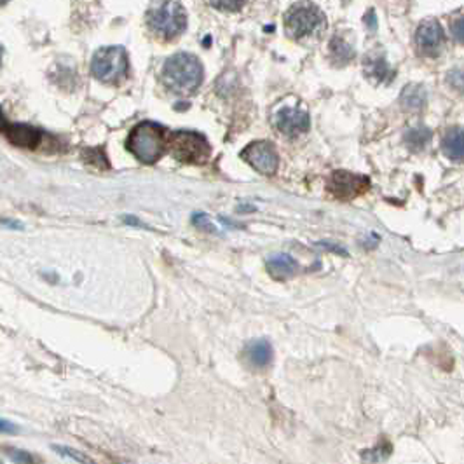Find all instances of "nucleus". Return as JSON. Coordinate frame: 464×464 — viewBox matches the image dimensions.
I'll use <instances>...</instances> for the list:
<instances>
[{
	"mask_svg": "<svg viewBox=\"0 0 464 464\" xmlns=\"http://www.w3.org/2000/svg\"><path fill=\"white\" fill-rule=\"evenodd\" d=\"M6 2H9V0H0V6H2V4H6Z\"/></svg>",
	"mask_w": 464,
	"mask_h": 464,
	"instance_id": "obj_33",
	"label": "nucleus"
},
{
	"mask_svg": "<svg viewBox=\"0 0 464 464\" xmlns=\"http://www.w3.org/2000/svg\"><path fill=\"white\" fill-rule=\"evenodd\" d=\"M128 52L121 46H108L95 52L91 59V74L105 84H117L128 77Z\"/></svg>",
	"mask_w": 464,
	"mask_h": 464,
	"instance_id": "obj_5",
	"label": "nucleus"
},
{
	"mask_svg": "<svg viewBox=\"0 0 464 464\" xmlns=\"http://www.w3.org/2000/svg\"><path fill=\"white\" fill-rule=\"evenodd\" d=\"M327 26V18L318 6L311 2L293 4L284 14V28L295 41L307 37H316Z\"/></svg>",
	"mask_w": 464,
	"mask_h": 464,
	"instance_id": "obj_4",
	"label": "nucleus"
},
{
	"mask_svg": "<svg viewBox=\"0 0 464 464\" xmlns=\"http://www.w3.org/2000/svg\"><path fill=\"white\" fill-rule=\"evenodd\" d=\"M241 157L248 162V164L257 170L262 175H274L278 171V166H280V155H278L276 148L271 142L258 140L251 142L250 145H246L243 152H241Z\"/></svg>",
	"mask_w": 464,
	"mask_h": 464,
	"instance_id": "obj_8",
	"label": "nucleus"
},
{
	"mask_svg": "<svg viewBox=\"0 0 464 464\" xmlns=\"http://www.w3.org/2000/svg\"><path fill=\"white\" fill-rule=\"evenodd\" d=\"M330 55L337 65H347L354 58V49L342 39L334 37L330 42Z\"/></svg>",
	"mask_w": 464,
	"mask_h": 464,
	"instance_id": "obj_18",
	"label": "nucleus"
},
{
	"mask_svg": "<svg viewBox=\"0 0 464 464\" xmlns=\"http://www.w3.org/2000/svg\"><path fill=\"white\" fill-rule=\"evenodd\" d=\"M328 191L336 199L351 201L370 188V180L365 175L351 173V171H334L328 178Z\"/></svg>",
	"mask_w": 464,
	"mask_h": 464,
	"instance_id": "obj_7",
	"label": "nucleus"
},
{
	"mask_svg": "<svg viewBox=\"0 0 464 464\" xmlns=\"http://www.w3.org/2000/svg\"><path fill=\"white\" fill-rule=\"evenodd\" d=\"M168 135L170 133L157 122L144 121L131 129L126 147L138 161L145 162V164H154L157 159L164 155L166 147H168Z\"/></svg>",
	"mask_w": 464,
	"mask_h": 464,
	"instance_id": "obj_2",
	"label": "nucleus"
},
{
	"mask_svg": "<svg viewBox=\"0 0 464 464\" xmlns=\"http://www.w3.org/2000/svg\"><path fill=\"white\" fill-rule=\"evenodd\" d=\"M161 79L171 91L191 95L203 82V65L191 52H178L164 61Z\"/></svg>",
	"mask_w": 464,
	"mask_h": 464,
	"instance_id": "obj_1",
	"label": "nucleus"
},
{
	"mask_svg": "<svg viewBox=\"0 0 464 464\" xmlns=\"http://www.w3.org/2000/svg\"><path fill=\"white\" fill-rule=\"evenodd\" d=\"M243 358L251 369H265L273 361V346L267 339H255L246 344Z\"/></svg>",
	"mask_w": 464,
	"mask_h": 464,
	"instance_id": "obj_11",
	"label": "nucleus"
},
{
	"mask_svg": "<svg viewBox=\"0 0 464 464\" xmlns=\"http://www.w3.org/2000/svg\"><path fill=\"white\" fill-rule=\"evenodd\" d=\"M416 44L426 56H436L445 44V32L436 19H426L417 26Z\"/></svg>",
	"mask_w": 464,
	"mask_h": 464,
	"instance_id": "obj_9",
	"label": "nucleus"
},
{
	"mask_svg": "<svg viewBox=\"0 0 464 464\" xmlns=\"http://www.w3.org/2000/svg\"><path fill=\"white\" fill-rule=\"evenodd\" d=\"M365 23H367V25H369V26H370V28H372V30H376V28H377V19H376V12H374V11L367 12V18H365Z\"/></svg>",
	"mask_w": 464,
	"mask_h": 464,
	"instance_id": "obj_27",
	"label": "nucleus"
},
{
	"mask_svg": "<svg viewBox=\"0 0 464 464\" xmlns=\"http://www.w3.org/2000/svg\"><path fill=\"white\" fill-rule=\"evenodd\" d=\"M363 65L367 77L376 79L377 82H389L393 79V70H391V66L387 65L386 58L383 55H367Z\"/></svg>",
	"mask_w": 464,
	"mask_h": 464,
	"instance_id": "obj_15",
	"label": "nucleus"
},
{
	"mask_svg": "<svg viewBox=\"0 0 464 464\" xmlns=\"http://www.w3.org/2000/svg\"><path fill=\"white\" fill-rule=\"evenodd\" d=\"M244 2H246V0H210V4L213 6L215 9L224 12L240 11V9L244 6Z\"/></svg>",
	"mask_w": 464,
	"mask_h": 464,
	"instance_id": "obj_20",
	"label": "nucleus"
},
{
	"mask_svg": "<svg viewBox=\"0 0 464 464\" xmlns=\"http://www.w3.org/2000/svg\"><path fill=\"white\" fill-rule=\"evenodd\" d=\"M52 450H56V452H58L59 456L68 457V459L75 461V463H91V459H89V457H86L84 454H81V452H79V450L70 449V447L52 445Z\"/></svg>",
	"mask_w": 464,
	"mask_h": 464,
	"instance_id": "obj_21",
	"label": "nucleus"
},
{
	"mask_svg": "<svg viewBox=\"0 0 464 464\" xmlns=\"http://www.w3.org/2000/svg\"><path fill=\"white\" fill-rule=\"evenodd\" d=\"M9 456L14 463H32V456L28 452H23V450H9Z\"/></svg>",
	"mask_w": 464,
	"mask_h": 464,
	"instance_id": "obj_24",
	"label": "nucleus"
},
{
	"mask_svg": "<svg viewBox=\"0 0 464 464\" xmlns=\"http://www.w3.org/2000/svg\"><path fill=\"white\" fill-rule=\"evenodd\" d=\"M267 271L276 280H290L298 273V262L288 253H274L265 260Z\"/></svg>",
	"mask_w": 464,
	"mask_h": 464,
	"instance_id": "obj_13",
	"label": "nucleus"
},
{
	"mask_svg": "<svg viewBox=\"0 0 464 464\" xmlns=\"http://www.w3.org/2000/svg\"><path fill=\"white\" fill-rule=\"evenodd\" d=\"M431 138H433V133L426 126H416V128H410L405 131V140L407 147L414 152H420L429 145Z\"/></svg>",
	"mask_w": 464,
	"mask_h": 464,
	"instance_id": "obj_17",
	"label": "nucleus"
},
{
	"mask_svg": "<svg viewBox=\"0 0 464 464\" xmlns=\"http://www.w3.org/2000/svg\"><path fill=\"white\" fill-rule=\"evenodd\" d=\"M463 128L456 126V128H450L445 133V137L442 140V151L452 161L461 162L464 157V147H463Z\"/></svg>",
	"mask_w": 464,
	"mask_h": 464,
	"instance_id": "obj_16",
	"label": "nucleus"
},
{
	"mask_svg": "<svg viewBox=\"0 0 464 464\" xmlns=\"http://www.w3.org/2000/svg\"><path fill=\"white\" fill-rule=\"evenodd\" d=\"M452 35L456 37L457 44H463V18L461 16L452 23Z\"/></svg>",
	"mask_w": 464,
	"mask_h": 464,
	"instance_id": "obj_25",
	"label": "nucleus"
},
{
	"mask_svg": "<svg viewBox=\"0 0 464 464\" xmlns=\"http://www.w3.org/2000/svg\"><path fill=\"white\" fill-rule=\"evenodd\" d=\"M309 114L297 107H284L276 114V128L287 137H298L309 131Z\"/></svg>",
	"mask_w": 464,
	"mask_h": 464,
	"instance_id": "obj_10",
	"label": "nucleus"
},
{
	"mask_svg": "<svg viewBox=\"0 0 464 464\" xmlns=\"http://www.w3.org/2000/svg\"><path fill=\"white\" fill-rule=\"evenodd\" d=\"M192 225L197 229H203V231L211 232V234H218V227L210 220L206 213H194L192 215Z\"/></svg>",
	"mask_w": 464,
	"mask_h": 464,
	"instance_id": "obj_19",
	"label": "nucleus"
},
{
	"mask_svg": "<svg viewBox=\"0 0 464 464\" xmlns=\"http://www.w3.org/2000/svg\"><path fill=\"white\" fill-rule=\"evenodd\" d=\"M257 208L255 206H248V204H244V206H238V211H255Z\"/></svg>",
	"mask_w": 464,
	"mask_h": 464,
	"instance_id": "obj_31",
	"label": "nucleus"
},
{
	"mask_svg": "<svg viewBox=\"0 0 464 464\" xmlns=\"http://www.w3.org/2000/svg\"><path fill=\"white\" fill-rule=\"evenodd\" d=\"M168 147L171 148V154L180 162L188 164H201L210 157V144L201 133L195 131H175L168 135Z\"/></svg>",
	"mask_w": 464,
	"mask_h": 464,
	"instance_id": "obj_6",
	"label": "nucleus"
},
{
	"mask_svg": "<svg viewBox=\"0 0 464 464\" xmlns=\"http://www.w3.org/2000/svg\"><path fill=\"white\" fill-rule=\"evenodd\" d=\"M122 222H124V224H128V225H138V227H144V224H142V222L138 220V218L129 217V215L122 217Z\"/></svg>",
	"mask_w": 464,
	"mask_h": 464,
	"instance_id": "obj_28",
	"label": "nucleus"
},
{
	"mask_svg": "<svg viewBox=\"0 0 464 464\" xmlns=\"http://www.w3.org/2000/svg\"><path fill=\"white\" fill-rule=\"evenodd\" d=\"M18 431L19 427L16 424L9 423L6 419H0V433H9V435H12V433H18Z\"/></svg>",
	"mask_w": 464,
	"mask_h": 464,
	"instance_id": "obj_26",
	"label": "nucleus"
},
{
	"mask_svg": "<svg viewBox=\"0 0 464 464\" xmlns=\"http://www.w3.org/2000/svg\"><path fill=\"white\" fill-rule=\"evenodd\" d=\"M147 25L155 35L171 41L187 28V11L175 0H162L147 11Z\"/></svg>",
	"mask_w": 464,
	"mask_h": 464,
	"instance_id": "obj_3",
	"label": "nucleus"
},
{
	"mask_svg": "<svg viewBox=\"0 0 464 464\" xmlns=\"http://www.w3.org/2000/svg\"><path fill=\"white\" fill-rule=\"evenodd\" d=\"M6 135H8L9 142L18 147H30L35 148L37 145H41L42 140V131L33 126L28 124H8V128L4 129Z\"/></svg>",
	"mask_w": 464,
	"mask_h": 464,
	"instance_id": "obj_12",
	"label": "nucleus"
},
{
	"mask_svg": "<svg viewBox=\"0 0 464 464\" xmlns=\"http://www.w3.org/2000/svg\"><path fill=\"white\" fill-rule=\"evenodd\" d=\"M449 82L450 86H454L456 89H463V70L461 68H454L452 72H449Z\"/></svg>",
	"mask_w": 464,
	"mask_h": 464,
	"instance_id": "obj_23",
	"label": "nucleus"
},
{
	"mask_svg": "<svg viewBox=\"0 0 464 464\" xmlns=\"http://www.w3.org/2000/svg\"><path fill=\"white\" fill-rule=\"evenodd\" d=\"M6 128H8V121H6L4 114H2V112H0V131H4Z\"/></svg>",
	"mask_w": 464,
	"mask_h": 464,
	"instance_id": "obj_30",
	"label": "nucleus"
},
{
	"mask_svg": "<svg viewBox=\"0 0 464 464\" xmlns=\"http://www.w3.org/2000/svg\"><path fill=\"white\" fill-rule=\"evenodd\" d=\"M2 55H4V49H2V46H0V65H2Z\"/></svg>",
	"mask_w": 464,
	"mask_h": 464,
	"instance_id": "obj_32",
	"label": "nucleus"
},
{
	"mask_svg": "<svg viewBox=\"0 0 464 464\" xmlns=\"http://www.w3.org/2000/svg\"><path fill=\"white\" fill-rule=\"evenodd\" d=\"M427 93L424 86L420 84H409L403 88L402 95H400V105L403 110L407 112H420L426 107Z\"/></svg>",
	"mask_w": 464,
	"mask_h": 464,
	"instance_id": "obj_14",
	"label": "nucleus"
},
{
	"mask_svg": "<svg viewBox=\"0 0 464 464\" xmlns=\"http://www.w3.org/2000/svg\"><path fill=\"white\" fill-rule=\"evenodd\" d=\"M318 246L325 248V250H328V251H334V253H337V255H342V257H349V253H347L346 248H342L340 244L330 243V241H320V243H318Z\"/></svg>",
	"mask_w": 464,
	"mask_h": 464,
	"instance_id": "obj_22",
	"label": "nucleus"
},
{
	"mask_svg": "<svg viewBox=\"0 0 464 464\" xmlns=\"http://www.w3.org/2000/svg\"><path fill=\"white\" fill-rule=\"evenodd\" d=\"M0 224L8 225V227H11V229H18V231H21L23 229V224L18 220H0Z\"/></svg>",
	"mask_w": 464,
	"mask_h": 464,
	"instance_id": "obj_29",
	"label": "nucleus"
}]
</instances>
